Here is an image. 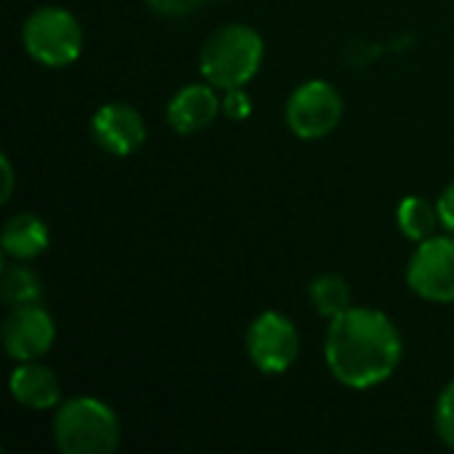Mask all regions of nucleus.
I'll use <instances>...</instances> for the list:
<instances>
[{
	"label": "nucleus",
	"instance_id": "5",
	"mask_svg": "<svg viewBox=\"0 0 454 454\" xmlns=\"http://www.w3.org/2000/svg\"><path fill=\"white\" fill-rule=\"evenodd\" d=\"M285 120L301 141H319L340 125L343 96L327 80H309L290 93Z\"/></svg>",
	"mask_w": 454,
	"mask_h": 454
},
{
	"label": "nucleus",
	"instance_id": "6",
	"mask_svg": "<svg viewBox=\"0 0 454 454\" xmlns=\"http://www.w3.org/2000/svg\"><path fill=\"white\" fill-rule=\"evenodd\" d=\"M245 348L263 375H285L301 354V335L290 317L279 311L258 314L245 335Z\"/></svg>",
	"mask_w": 454,
	"mask_h": 454
},
{
	"label": "nucleus",
	"instance_id": "4",
	"mask_svg": "<svg viewBox=\"0 0 454 454\" xmlns=\"http://www.w3.org/2000/svg\"><path fill=\"white\" fill-rule=\"evenodd\" d=\"M21 43L29 59L56 69L77 61L85 35L80 19L72 11L61 5H40L27 16L21 27Z\"/></svg>",
	"mask_w": 454,
	"mask_h": 454
},
{
	"label": "nucleus",
	"instance_id": "7",
	"mask_svg": "<svg viewBox=\"0 0 454 454\" xmlns=\"http://www.w3.org/2000/svg\"><path fill=\"white\" fill-rule=\"evenodd\" d=\"M407 285L428 303H454V237L418 242L407 263Z\"/></svg>",
	"mask_w": 454,
	"mask_h": 454
},
{
	"label": "nucleus",
	"instance_id": "13",
	"mask_svg": "<svg viewBox=\"0 0 454 454\" xmlns=\"http://www.w3.org/2000/svg\"><path fill=\"white\" fill-rule=\"evenodd\" d=\"M396 223H399V231L407 239L423 242V239L434 237L436 223H442V221H439V210L426 197L410 194L396 207Z\"/></svg>",
	"mask_w": 454,
	"mask_h": 454
},
{
	"label": "nucleus",
	"instance_id": "8",
	"mask_svg": "<svg viewBox=\"0 0 454 454\" xmlns=\"http://www.w3.org/2000/svg\"><path fill=\"white\" fill-rule=\"evenodd\" d=\"M3 348L11 359L16 362H37L40 356H45L56 340V325L53 317L40 306H16L8 311L3 330Z\"/></svg>",
	"mask_w": 454,
	"mask_h": 454
},
{
	"label": "nucleus",
	"instance_id": "3",
	"mask_svg": "<svg viewBox=\"0 0 454 454\" xmlns=\"http://www.w3.org/2000/svg\"><path fill=\"white\" fill-rule=\"evenodd\" d=\"M53 442L61 454H112L120 447V420L109 404L74 396L56 407Z\"/></svg>",
	"mask_w": 454,
	"mask_h": 454
},
{
	"label": "nucleus",
	"instance_id": "2",
	"mask_svg": "<svg viewBox=\"0 0 454 454\" xmlns=\"http://www.w3.org/2000/svg\"><path fill=\"white\" fill-rule=\"evenodd\" d=\"M263 37L250 24H223L218 27L200 51V72L218 90L245 88L263 64Z\"/></svg>",
	"mask_w": 454,
	"mask_h": 454
},
{
	"label": "nucleus",
	"instance_id": "10",
	"mask_svg": "<svg viewBox=\"0 0 454 454\" xmlns=\"http://www.w3.org/2000/svg\"><path fill=\"white\" fill-rule=\"evenodd\" d=\"M215 90L218 88L210 85L207 80L205 82H189V85L178 88L176 96L168 101V109H165L168 125L181 136H192V133H200L207 125H213V120L223 109Z\"/></svg>",
	"mask_w": 454,
	"mask_h": 454
},
{
	"label": "nucleus",
	"instance_id": "18",
	"mask_svg": "<svg viewBox=\"0 0 454 454\" xmlns=\"http://www.w3.org/2000/svg\"><path fill=\"white\" fill-rule=\"evenodd\" d=\"M207 0H146V5L160 13V16H168V19H181V16H189L194 13L200 5H205Z\"/></svg>",
	"mask_w": 454,
	"mask_h": 454
},
{
	"label": "nucleus",
	"instance_id": "21",
	"mask_svg": "<svg viewBox=\"0 0 454 454\" xmlns=\"http://www.w3.org/2000/svg\"><path fill=\"white\" fill-rule=\"evenodd\" d=\"M207 3H218V0H207Z\"/></svg>",
	"mask_w": 454,
	"mask_h": 454
},
{
	"label": "nucleus",
	"instance_id": "9",
	"mask_svg": "<svg viewBox=\"0 0 454 454\" xmlns=\"http://www.w3.org/2000/svg\"><path fill=\"white\" fill-rule=\"evenodd\" d=\"M93 141L112 157H128L138 152L146 141V122L141 112L130 104L112 101L93 112L90 117Z\"/></svg>",
	"mask_w": 454,
	"mask_h": 454
},
{
	"label": "nucleus",
	"instance_id": "20",
	"mask_svg": "<svg viewBox=\"0 0 454 454\" xmlns=\"http://www.w3.org/2000/svg\"><path fill=\"white\" fill-rule=\"evenodd\" d=\"M0 165H3V194H0V202H8L11 194H13V165H11V160L5 154L0 157Z\"/></svg>",
	"mask_w": 454,
	"mask_h": 454
},
{
	"label": "nucleus",
	"instance_id": "19",
	"mask_svg": "<svg viewBox=\"0 0 454 454\" xmlns=\"http://www.w3.org/2000/svg\"><path fill=\"white\" fill-rule=\"evenodd\" d=\"M436 210H439L442 226L454 234V181L442 192V197H439V202H436Z\"/></svg>",
	"mask_w": 454,
	"mask_h": 454
},
{
	"label": "nucleus",
	"instance_id": "12",
	"mask_svg": "<svg viewBox=\"0 0 454 454\" xmlns=\"http://www.w3.org/2000/svg\"><path fill=\"white\" fill-rule=\"evenodd\" d=\"M51 231L45 221L35 213H16L5 221L0 231V247L13 261H35L48 250Z\"/></svg>",
	"mask_w": 454,
	"mask_h": 454
},
{
	"label": "nucleus",
	"instance_id": "17",
	"mask_svg": "<svg viewBox=\"0 0 454 454\" xmlns=\"http://www.w3.org/2000/svg\"><path fill=\"white\" fill-rule=\"evenodd\" d=\"M226 96L221 98V106H223V114L229 120H247L250 112H253V101L250 96L245 93V88H234V90H223Z\"/></svg>",
	"mask_w": 454,
	"mask_h": 454
},
{
	"label": "nucleus",
	"instance_id": "1",
	"mask_svg": "<svg viewBox=\"0 0 454 454\" xmlns=\"http://www.w3.org/2000/svg\"><path fill=\"white\" fill-rule=\"evenodd\" d=\"M402 356V333L383 311L351 306L330 319L325 359L333 378L346 388L367 391L386 383L399 370Z\"/></svg>",
	"mask_w": 454,
	"mask_h": 454
},
{
	"label": "nucleus",
	"instance_id": "11",
	"mask_svg": "<svg viewBox=\"0 0 454 454\" xmlns=\"http://www.w3.org/2000/svg\"><path fill=\"white\" fill-rule=\"evenodd\" d=\"M8 391L16 404L35 412L56 410L61 404V383L56 372L40 362H19L8 378Z\"/></svg>",
	"mask_w": 454,
	"mask_h": 454
},
{
	"label": "nucleus",
	"instance_id": "15",
	"mask_svg": "<svg viewBox=\"0 0 454 454\" xmlns=\"http://www.w3.org/2000/svg\"><path fill=\"white\" fill-rule=\"evenodd\" d=\"M0 295L8 309L32 306V303L43 301V282L32 269L24 266V261H19L13 266H5L3 282H0Z\"/></svg>",
	"mask_w": 454,
	"mask_h": 454
},
{
	"label": "nucleus",
	"instance_id": "16",
	"mask_svg": "<svg viewBox=\"0 0 454 454\" xmlns=\"http://www.w3.org/2000/svg\"><path fill=\"white\" fill-rule=\"evenodd\" d=\"M436 434L442 439V444H447L454 450V380L442 391L439 402H436Z\"/></svg>",
	"mask_w": 454,
	"mask_h": 454
},
{
	"label": "nucleus",
	"instance_id": "14",
	"mask_svg": "<svg viewBox=\"0 0 454 454\" xmlns=\"http://www.w3.org/2000/svg\"><path fill=\"white\" fill-rule=\"evenodd\" d=\"M309 298L319 317L335 319L351 309V285L340 274H319L309 285Z\"/></svg>",
	"mask_w": 454,
	"mask_h": 454
}]
</instances>
